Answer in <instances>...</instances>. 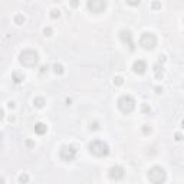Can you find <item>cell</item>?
I'll use <instances>...</instances> for the list:
<instances>
[{"label":"cell","mask_w":184,"mask_h":184,"mask_svg":"<svg viewBox=\"0 0 184 184\" xmlns=\"http://www.w3.org/2000/svg\"><path fill=\"white\" fill-rule=\"evenodd\" d=\"M143 131H144V134H150V132H151V128H148V125H144Z\"/></svg>","instance_id":"obj_24"},{"label":"cell","mask_w":184,"mask_h":184,"mask_svg":"<svg viewBox=\"0 0 184 184\" xmlns=\"http://www.w3.org/2000/svg\"><path fill=\"white\" fill-rule=\"evenodd\" d=\"M15 23L16 24H23L24 23V16L23 15H20V13L16 15V16H15Z\"/></svg>","instance_id":"obj_16"},{"label":"cell","mask_w":184,"mask_h":184,"mask_svg":"<svg viewBox=\"0 0 184 184\" xmlns=\"http://www.w3.org/2000/svg\"><path fill=\"white\" fill-rule=\"evenodd\" d=\"M45 104H46V101H45V98H42V96H38V98L33 99V105H35L36 108H43Z\"/></svg>","instance_id":"obj_13"},{"label":"cell","mask_w":184,"mask_h":184,"mask_svg":"<svg viewBox=\"0 0 184 184\" xmlns=\"http://www.w3.org/2000/svg\"><path fill=\"white\" fill-rule=\"evenodd\" d=\"M12 78H13V81L16 82V84H20L22 81L24 79L23 73H19V72H13V75H12Z\"/></svg>","instance_id":"obj_14"},{"label":"cell","mask_w":184,"mask_h":184,"mask_svg":"<svg viewBox=\"0 0 184 184\" xmlns=\"http://www.w3.org/2000/svg\"><path fill=\"white\" fill-rule=\"evenodd\" d=\"M114 84H115L117 86H121V85L124 84V78H122V76H115V78H114Z\"/></svg>","instance_id":"obj_18"},{"label":"cell","mask_w":184,"mask_h":184,"mask_svg":"<svg viewBox=\"0 0 184 184\" xmlns=\"http://www.w3.org/2000/svg\"><path fill=\"white\" fill-rule=\"evenodd\" d=\"M43 33H45V36H50V35H52V29H50V27H45V29H43Z\"/></svg>","instance_id":"obj_22"},{"label":"cell","mask_w":184,"mask_h":184,"mask_svg":"<svg viewBox=\"0 0 184 184\" xmlns=\"http://www.w3.org/2000/svg\"><path fill=\"white\" fill-rule=\"evenodd\" d=\"M59 16H61V10H59V9H53V10L50 12V17H52V19H58Z\"/></svg>","instance_id":"obj_17"},{"label":"cell","mask_w":184,"mask_h":184,"mask_svg":"<svg viewBox=\"0 0 184 184\" xmlns=\"http://www.w3.org/2000/svg\"><path fill=\"white\" fill-rule=\"evenodd\" d=\"M76 155H78V150L73 145H64L61 148V151H59V157L64 161H66V163L73 161L76 158Z\"/></svg>","instance_id":"obj_6"},{"label":"cell","mask_w":184,"mask_h":184,"mask_svg":"<svg viewBox=\"0 0 184 184\" xmlns=\"http://www.w3.org/2000/svg\"><path fill=\"white\" fill-rule=\"evenodd\" d=\"M26 144H27V147H33V143H32V141H27Z\"/></svg>","instance_id":"obj_31"},{"label":"cell","mask_w":184,"mask_h":184,"mask_svg":"<svg viewBox=\"0 0 184 184\" xmlns=\"http://www.w3.org/2000/svg\"><path fill=\"white\" fill-rule=\"evenodd\" d=\"M161 92H163V88H160V86H157V88H155V94H158V95H160Z\"/></svg>","instance_id":"obj_26"},{"label":"cell","mask_w":184,"mask_h":184,"mask_svg":"<svg viewBox=\"0 0 184 184\" xmlns=\"http://www.w3.org/2000/svg\"><path fill=\"white\" fill-rule=\"evenodd\" d=\"M176 140H177V141H180V140H181V134H178V132H177V134H176Z\"/></svg>","instance_id":"obj_28"},{"label":"cell","mask_w":184,"mask_h":184,"mask_svg":"<svg viewBox=\"0 0 184 184\" xmlns=\"http://www.w3.org/2000/svg\"><path fill=\"white\" fill-rule=\"evenodd\" d=\"M9 108H15V102H9Z\"/></svg>","instance_id":"obj_29"},{"label":"cell","mask_w":184,"mask_h":184,"mask_svg":"<svg viewBox=\"0 0 184 184\" xmlns=\"http://www.w3.org/2000/svg\"><path fill=\"white\" fill-rule=\"evenodd\" d=\"M154 75H155L157 79H161V78L164 76V68H163V65H161L160 62L157 65H154Z\"/></svg>","instance_id":"obj_11"},{"label":"cell","mask_w":184,"mask_h":184,"mask_svg":"<svg viewBox=\"0 0 184 184\" xmlns=\"http://www.w3.org/2000/svg\"><path fill=\"white\" fill-rule=\"evenodd\" d=\"M109 177L112 180H121L124 178V168L120 167V166H115L109 170Z\"/></svg>","instance_id":"obj_9"},{"label":"cell","mask_w":184,"mask_h":184,"mask_svg":"<svg viewBox=\"0 0 184 184\" xmlns=\"http://www.w3.org/2000/svg\"><path fill=\"white\" fill-rule=\"evenodd\" d=\"M160 7H161L160 1H152V4H151V9H152V10H158Z\"/></svg>","instance_id":"obj_20"},{"label":"cell","mask_w":184,"mask_h":184,"mask_svg":"<svg viewBox=\"0 0 184 184\" xmlns=\"http://www.w3.org/2000/svg\"><path fill=\"white\" fill-rule=\"evenodd\" d=\"M89 152L95 157H105L109 154V147L106 143L101 141V140H95L89 144Z\"/></svg>","instance_id":"obj_2"},{"label":"cell","mask_w":184,"mask_h":184,"mask_svg":"<svg viewBox=\"0 0 184 184\" xmlns=\"http://www.w3.org/2000/svg\"><path fill=\"white\" fill-rule=\"evenodd\" d=\"M46 131H48V127H46L45 124H42V122H38V124L35 125V132H36L38 135L46 134Z\"/></svg>","instance_id":"obj_12"},{"label":"cell","mask_w":184,"mask_h":184,"mask_svg":"<svg viewBox=\"0 0 184 184\" xmlns=\"http://www.w3.org/2000/svg\"><path fill=\"white\" fill-rule=\"evenodd\" d=\"M46 71H48V66H42L40 68V73H45Z\"/></svg>","instance_id":"obj_25"},{"label":"cell","mask_w":184,"mask_h":184,"mask_svg":"<svg viewBox=\"0 0 184 184\" xmlns=\"http://www.w3.org/2000/svg\"><path fill=\"white\" fill-rule=\"evenodd\" d=\"M148 180L154 184H158V183H164L167 180V176H166V171L163 170L161 167H152L148 170Z\"/></svg>","instance_id":"obj_3"},{"label":"cell","mask_w":184,"mask_h":184,"mask_svg":"<svg viewBox=\"0 0 184 184\" xmlns=\"http://www.w3.org/2000/svg\"><path fill=\"white\" fill-rule=\"evenodd\" d=\"M27 181H29V177L26 176V174L19 176V183H27Z\"/></svg>","instance_id":"obj_19"},{"label":"cell","mask_w":184,"mask_h":184,"mask_svg":"<svg viewBox=\"0 0 184 184\" xmlns=\"http://www.w3.org/2000/svg\"><path fill=\"white\" fill-rule=\"evenodd\" d=\"M19 62L23 65V66L33 68V66H36L38 62H39V55L35 50H32V49H26V50H23L19 55Z\"/></svg>","instance_id":"obj_1"},{"label":"cell","mask_w":184,"mask_h":184,"mask_svg":"<svg viewBox=\"0 0 184 184\" xmlns=\"http://www.w3.org/2000/svg\"><path fill=\"white\" fill-rule=\"evenodd\" d=\"M143 111L147 112V111H150V109H148V106H147V105H144V106H143Z\"/></svg>","instance_id":"obj_30"},{"label":"cell","mask_w":184,"mask_h":184,"mask_svg":"<svg viewBox=\"0 0 184 184\" xmlns=\"http://www.w3.org/2000/svg\"><path fill=\"white\" fill-rule=\"evenodd\" d=\"M183 22H184V17H183Z\"/></svg>","instance_id":"obj_33"},{"label":"cell","mask_w":184,"mask_h":184,"mask_svg":"<svg viewBox=\"0 0 184 184\" xmlns=\"http://www.w3.org/2000/svg\"><path fill=\"white\" fill-rule=\"evenodd\" d=\"M120 38L122 40L124 45H127L129 48V50H134V42H132V35L129 30H121L120 32Z\"/></svg>","instance_id":"obj_8"},{"label":"cell","mask_w":184,"mask_h":184,"mask_svg":"<svg viewBox=\"0 0 184 184\" xmlns=\"http://www.w3.org/2000/svg\"><path fill=\"white\" fill-rule=\"evenodd\" d=\"M140 45L144 49H147V50H152V49L157 46V38H155V35L151 32L143 33L141 38H140Z\"/></svg>","instance_id":"obj_5"},{"label":"cell","mask_w":184,"mask_h":184,"mask_svg":"<svg viewBox=\"0 0 184 184\" xmlns=\"http://www.w3.org/2000/svg\"><path fill=\"white\" fill-rule=\"evenodd\" d=\"M86 6L92 13H102L106 9V0H88Z\"/></svg>","instance_id":"obj_7"},{"label":"cell","mask_w":184,"mask_h":184,"mask_svg":"<svg viewBox=\"0 0 184 184\" xmlns=\"http://www.w3.org/2000/svg\"><path fill=\"white\" fill-rule=\"evenodd\" d=\"M118 108H120L121 112H124V114L132 112L134 108H135V101H134V98L129 95L121 96L120 99H118Z\"/></svg>","instance_id":"obj_4"},{"label":"cell","mask_w":184,"mask_h":184,"mask_svg":"<svg viewBox=\"0 0 184 184\" xmlns=\"http://www.w3.org/2000/svg\"><path fill=\"white\" fill-rule=\"evenodd\" d=\"M181 127H183V128H184V121H183V122H181Z\"/></svg>","instance_id":"obj_32"},{"label":"cell","mask_w":184,"mask_h":184,"mask_svg":"<svg viewBox=\"0 0 184 184\" xmlns=\"http://www.w3.org/2000/svg\"><path fill=\"white\" fill-rule=\"evenodd\" d=\"M132 69H134V72L138 73V75H143V73L147 71V64H145L143 59H138V61H135L134 62V65H132Z\"/></svg>","instance_id":"obj_10"},{"label":"cell","mask_w":184,"mask_h":184,"mask_svg":"<svg viewBox=\"0 0 184 184\" xmlns=\"http://www.w3.org/2000/svg\"><path fill=\"white\" fill-rule=\"evenodd\" d=\"M71 6H72V7H78V6H79V1H78V0H71Z\"/></svg>","instance_id":"obj_23"},{"label":"cell","mask_w":184,"mask_h":184,"mask_svg":"<svg viewBox=\"0 0 184 184\" xmlns=\"http://www.w3.org/2000/svg\"><path fill=\"white\" fill-rule=\"evenodd\" d=\"M53 71H55L56 75H62V73L65 72V71H64V66H62L61 64H55V65H53Z\"/></svg>","instance_id":"obj_15"},{"label":"cell","mask_w":184,"mask_h":184,"mask_svg":"<svg viewBox=\"0 0 184 184\" xmlns=\"http://www.w3.org/2000/svg\"><path fill=\"white\" fill-rule=\"evenodd\" d=\"M158 62H160V64H164V62H166V56H160Z\"/></svg>","instance_id":"obj_27"},{"label":"cell","mask_w":184,"mask_h":184,"mask_svg":"<svg viewBox=\"0 0 184 184\" xmlns=\"http://www.w3.org/2000/svg\"><path fill=\"white\" fill-rule=\"evenodd\" d=\"M127 3H128L129 6H138L140 4V0H127Z\"/></svg>","instance_id":"obj_21"}]
</instances>
